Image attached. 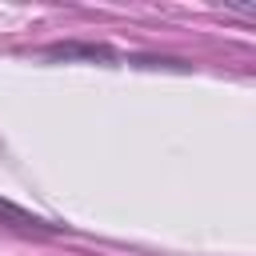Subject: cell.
<instances>
[{"label": "cell", "instance_id": "1", "mask_svg": "<svg viewBox=\"0 0 256 256\" xmlns=\"http://www.w3.org/2000/svg\"><path fill=\"white\" fill-rule=\"evenodd\" d=\"M0 224H4V228H20V232H52L48 220L24 212L20 204H12V200H4V196H0Z\"/></svg>", "mask_w": 256, "mask_h": 256}]
</instances>
